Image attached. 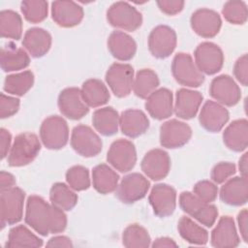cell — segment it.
Instances as JSON below:
<instances>
[{"mask_svg": "<svg viewBox=\"0 0 248 248\" xmlns=\"http://www.w3.org/2000/svg\"><path fill=\"white\" fill-rule=\"evenodd\" d=\"M84 102L89 108H98L108 103L109 92L103 81L97 78H90L83 82L80 89Z\"/></svg>", "mask_w": 248, "mask_h": 248, "instance_id": "cell-33", "label": "cell"}, {"mask_svg": "<svg viewBox=\"0 0 248 248\" xmlns=\"http://www.w3.org/2000/svg\"><path fill=\"white\" fill-rule=\"evenodd\" d=\"M145 108L155 119L169 118L173 111L172 93L167 88H159L152 92L145 102Z\"/></svg>", "mask_w": 248, "mask_h": 248, "instance_id": "cell-23", "label": "cell"}, {"mask_svg": "<svg viewBox=\"0 0 248 248\" xmlns=\"http://www.w3.org/2000/svg\"><path fill=\"white\" fill-rule=\"evenodd\" d=\"M149 186L150 182L144 175L133 172L121 180L116 189V196L124 203H133L146 196Z\"/></svg>", "mask_w": 248, "mask_h": 248, "instance_id": "cell-13", "label": "cell"}, {"mask_svg": "<svg viewBox=\"0 0 248 248\" xmlns=\"http://www.w3.org/2000/svg\"><path fill=\"white\" fill-rule=\"evenodd\" d=\"M108 23L118 29L125 31H136L142 23L141 14L127 2L119 1L113 3L107 12Z\"/></svg>", "mask_w": 248, "mask_h": 248, "instance_id": "cell-5", "label": "cell"}, {"mask_svg": "<svg viewBox=\"0 0 248 248\" xmlns=\"http://www.w3.org/2000/svg\"><path fill=\"white\" fill-rule=\"evenodd\" d=\"M179 206L184 212L205 227H212L218 216V209L214 204L202 202L191 192H182L180 194Z\"/></svg>", "mask_w": 248, "mask_h": 248, "instance_id": "cell-4", "label": "cell"}, {"mask_svg": "<svg viewBox=\"0 0 248 248\" xmlns=\"http://www.w3.org/2000/svg\"><path fill=\"white\" fill-rule=\"evenodd\" d=\"M184 1L181 0H161L157 1V5L161 12L169 16H174L180 13L184 7Z\"/></svg>", "mask_w": 248, "mask_h": 248, "instance_id": "cell-48", "label": "cell"}, {"mask_svg": "<svg viewBox=\"0 0 248 248\" xmlns=\"http://www.w3.org/2000/svg\"><path fill=\"white\" fill-rule=\"evenodd\" d=\"M211 245L217 248H232L238 246L240 239L235 224L231 216H222L211 232Z\"/></svg>", "mask_w": 248, "mask_h": 248, "instance_id": "cell-22", "label": "cell"}, {"mask_svg": "<svg viewBox=\"0 0 248 248\" xmlns=\"http://www.w3.org/2000/svg\"><path fill=\"white\" fill-rule=\"evenodd\" d=\"M238 229L240 235L245 242H248V214L247 209H242L237 215Z\"/></svg>", "mask_w": 248, "mask_h": 248, "instance_id": "cell-50", "label": "cell"}, {"mask_svg": "<svg viewBox=\"0 0 248 248\" xmlns=\"http://www.w3.org/2000/svg\"><path fill=\"white\" fill-rule=\"evenodd\" d=\"M107 160L120 172H128L137 163V151L134 143L124 139L113 141L108 151Z\"/></svg>", "mask_w": 248, "mask_h": 248, "instance_id": "cell-10", "label": "cell"}, {"mask_svg": "<svg viewBox=\"0 0 248 248\" xmlns=\"http://www.w3.org/2000/svg\"><path fill=\"white\" fill-rule=\"evenodd\" d=\"M12 136L10 132L4 128L0 130V150H1V159H4L8 156L11 149Z\"/></svg>", "mask_w": 248, "mask_h": 248, "instance_id": "cell-49", "label": "cell"}, {"mask_svg": "<svg viewBox=\"0 0 248 248\" xmlns=\"http://www.w3.org/2000/svg\"><path fill=\"white\" fill-rule=\"evenodd\" d=\"M195 63L199 70L205 75L218 73L224 64L222 49L211 42H203L195 49Z\"/></svg>", "mask_w": 248, "mask_h": 248, "instance_id": "cell-11", "label": "cell"}, {"mask_svg": "<svg viewBox=\"0 0 248 248\" xmlns=\"http://www.w3.org/2000/svg\"><path fill=\"white\" fill-rule=\"evenodd\" d=\"M49 199L53 205L64 211L72 210L78 203V195L69 185L62 182L54 183L51 186Z\"/></svg>", "mask_w": 248, "mask_h": 248, "instance_id": "cell-35", "label": "cell"}, {"mask_svg": "<svg viewBox=\"0 0 248 248\" xmlns=\"http://www.w3.org/2000/svg\"><path fill=\"white\" fill-rule=\"evenodd\" d=\"M16 185V178L10 172L2 170L0 172V188L1 190H6L12 188Z\"/></svg>", "mask_w": 248, "mask_h": 248, "instance_id": "cell-52", "label": "cell"}, {"mask_svg": "<svg viewBox=\"0 0 248 248\" xmlns=\"http://www.w3.org/2000/svg\"><path fill=\"white\" fill-rule=\"evenodd\" d=\"M222 14L225 19L232 24H244L248 16L246 3L243 1H228L223 7Z\"/></svg>", "mask_w": 248, "mask_h": 248, "instance_id": "cell-42", "label": "cell"}, {"mask_svg": "<svg viewBox=\"0 0 248 248\" xmlns=\"http://www.w3.org/2000/svg\"><path fill=\"white\" fill-rule=\"evenodd\" d=\"M233 75L235 78L244 86L247 85L248 82V58L247 54H243L240 56L233 67Z\"/></svg>", "mask_w": 248, "mask_h": 248, "instance_id": "cell-47", "label": "cell"}, {"mask_svg": "<svg viewBox=\"0 0 248 248\" xmlns=\"http://www.w3.org/2000/svg\"><path fill=\"white\" fill-rule=\"evenodd\" d=\"M118 174L108 165L100 164L92 170V182L94 189L100 194H108L118 187Z\"/></svg>", "mask_w": 248, "mask_h": 248, "instance_id": "cell-32", "label": "cell"}, {"mask_svg": "<svg viewBox=\"0 0 248 248\" xmlns=\"http://www.w3.org/2000/svg\"><path fill=\"white\" fill-rule=\"evenodd\" d=\"M141 170L152 180L158 181L165 178L170 169L169 154L160 148L148 151L141 161Z\"/></svg>", "mask_w": 248, "mask_h": 248, "instance_id": "cell-19", "label": "cell"}, {"mask_svg": "<svg viewBox=\"0 0 248 248\" xmlns=\"http://www.w3.org/2000/svg\"><path fill=\"white\" fill-rule=\"evenodd\" d=\"M122 243L128 248H146L150 246L151 238L145 228L139 224H131L123 232Z\"/></svg>", "mask_w": 248, "mask_h": 248, "instance_id": "cell-40", "label": "cell"}, {"mask_svg": "<svg viewBox=\"0 0 248 248\" xmlns=\"http://www.w3.org/2000/svg\"><path fill=\"white\" fill-rule=\"evenodd\" d=\"M211 97L222 106H235L241 98V90L234 79L228 75L214 78L210 83Z\"/></svg>", "mask_w": 248, "mask_h": 248, "instance_id": "cell-14", "label": "cell"}, {"mask_svg": "<svg viewBox=\"0 0 248 248\" xmlns=\"http://www.w3.org/2000/svg\"><path fill=\"white\" fill-rule=\"evenodd\" d=\"M119 126L122 133L129 138H138L149 127V120L140 109H127L119 116Z\"/></svg>", "mask_w": 248, "mask_h": 248, "instance_id": "cell-28", "label": "cell"}, {"mask_svg": "<svg viewBox=\"0 0 248 248\" xmlns=\"http://www.w3.org/2000/svg\"><path fill=\"white\" fill-rule=\"evenodd\" d=\"M71 145L78 154L86 158L98 155L103 147L100 137L86 125H78L73 129Z\"/></svg>", "mask_w": 248, "mask_h": 248, "instance_id": "cell-8", "label": "cell"}, {"mask_svg": "<svg viewBox=\"0 0 248 248\" xmlns=\"http://www.w3.org/2000/svg\"><path fill=\"white\" fill-rule=\"evenodd\" d=\"M235 165L230 162H221L215 165L211 170L210 177L216 184H221L227 181L235 173Z\"/></svg>", "mask_w": 248, "mask_h": 248, "instance_id": "cell-45", "label": "cell"}, {"mask_svg": "<svg viewBox=\"0 0 248 248\" xmlns=\"http://www.w3.org/2000/svg\"><path fill=\"white\" fill-rule=\"evenodd\" d=\"M148 201L157 216H170L176 206V191L170 185L157 184L151 189Z\"/></svg>", "mask_w": 248, "mask_h": 248, "instance_id": "cell-17", "label": "cell"}, {"mask_svg": "<svg viewBox=\"0 0 248 248\" xmlns=\"http://www.w3.org/2000/svg\"><path fill=\"white\" fill-rule=\"evenodd\" d=\"M43 240L23 225L16 226L9 232L6 247H41Z\"/></svg>", "mask_w": 248, "mask_h": 248, "instance_id": "cell-36", "label": "cell"}, {"mask_svg": "<svg viewBox=\"0 0 248 248\" xmlns=\"http://www.w3.org/2000/svg\"><path fill=\"white\" fill-rule=\"evenodd\" d=\"M92 123L97 132L101 135L109 137L117 133L119 127L118 112L110 108L105 107L94 111L92 116Z\"/></svg>", "mask_w": 248, "mask_h": 248, "instance_id": "cell-31", "label": "cell"}, {"mask_svg": "<svg viewBox=\"0 0 248 248\" xmlns=\"http://www.w3.org/2000/svg\"><path fill=\"white\" fill-rule=\"evenodd\" d=\"M66 181L74 191H84L90 187L89 171L85 167L74 166L67 170Z\"/></svg>", "mask_w": 248, "mask_h": 248, "instance_id": "cell-43", "label": "cell"}, {"mask_svg": "<svg viewBox=\"0 0 248 248\" xmlns=\"http://www.w3.org/2000/svg\"><path fill=\"white\" fill-rule=\"evenodd\" d=\"M40 139L48 149H60L69 140V128L64 118L52 115L46 118L40 128Z\"/></svg>", "mask_w": 248, "mask_h": 248, "instance_id": "cell-7", "label": "cell"}, {"mask_svg": "<svg viewBox=\"0 0 248 248\" xmlns=\"http://www.w3.org/2000/svg\"><path fill=\"white\" fill-rule=\"evenodd\" d=\"M220 199L223 202L240 206L248 200V180L244 176H235L225 181L220 190Z\"/></svg>", "mask_w": 248, "mask_h": 248, "instance_id": "cell-24", "label": "cell"}, {"mask_svg": "<svg viewBox=\"0 0 248 248\" xmlns=\"http://www.w3.org/2000/svg\"><path fill=\"white\" fill-rule=\"evenodd\" d=\"M22 45L31 56L39 58L46 54L49 50L51 46V36L43 28H30L24 34Z\"/></svg>", "mask_w": 248, "mask_h": 248, "instance_id": "cell-26", "label": "cell"}, {"mask_svg": "<svg viewBox=\"0 0 248 248\" xmlns=\"http://www.w3.org/2000/svg\"><path fill=\"white\" fill-rule=\"evenodd\" d=\"M159 83V78L154 71L150 69H141L134 78L133 91L139 98L146 99L156 90Z\"/></svg>", "mask_w": 248, "mask_h": 248, "instance_id": "cell-37", "label": "cell"}, {"mask_svg": "<svg viewBox=\"0 0 248 248\" xmlns=\"http://www.w3.org/2000/svg\"><path fill=\"white\" fill-rule=\"evenodd\" d=\"M20 8L25 19L31 23L42 22L47 16V2L43 0L22 1Z\"/></svg>", "mask_w": 248, "mask_h": 248, "instance_id": "cell-41", "label": "cell"}, {"mask_svg": "<svg viewBox=\"0 0 248 248\" xmlns=\"http://www.w3.org/2000/svg\"><path fill=\"white\" fill-rule=\"evenodd\" d=\"M34 83V75L31 71L9 75L4 81V90L12 95L23 96Z\"/></svg>", "mask_w": 248, "mask_h": 248, "instance_id": "cell-38", "label": "cell"}, {"mask_svg": "<svg viewBox=\"0 0 248 248\" xmlns=\"http://www.w3.org/2000/svg\"><path fill=\"white\" fill-rule=\"evenodd\" d=\"M25 223L43 236L48 233L62 232L67 227V216L64 210L43 198L32 195L27 199Z\"/></svg>", "mask_w": 248, "mask_h": 248, "instance_id": "cell-1", "label": "cell"}, {"mask_svg": "<svg viewBox=\"0 0 248 248\" xmlns=\"http://www.w3.org/2000/svg\"><path fill=\"white\" fill-rule=\"evenodd\" d=\"M25 193L18 187L1 190L0 220L1 229L6 225H14L22 219Z\"/></svg>", "mask_w": 248, "mask_h": 248, "instance_id": "cell-3", "label": "cell"}, {"mask_svg": "<svg viewBox=\"0 0 248 248\" xmlns=\"http://www.w3.org/2000/svg\"><path fill=\"white\" fill-rule=\"evenodd\" d=\"M19 108V99L2 93L0 95V116L7 118L17 112Z\"/></svg>", "mask_w": 248, "mask_h": 248, "instance_id": "cell-46", "label": "cell"}, {"mask_svg": "<svg viewBox=\"0 0 248 248\" xmlns=\"http://www.w3.org/2000/svg\"><path fill=\"white\" fill-rule=\"evenodd\" d=\"M41 142L37 135L22 133L16 137L8 154V164L11 167H23L30 164L38 156Z\"/></svg>", "mask_w": 248, "mask_h": 248, "instance_id": "cell-2", "label": "cell"}, {"mask_svg": "<svg viewBox=\"0 0 248 248\" xmlns=\"http://www.w3.org/2000/svg\"><path fill=\"white\" fill-rule=\"evenodd\" d=\"M176 43L177 39L174 30L167 25L156 26L148 37L149 51L159 59L169 57L173 52Z\"/></svg>", "mask_w": 248, "mask_h": 248, "instance_id": "cell-12", "label": "cell"}, {"mask_svg": "<svg viewBox=\"0 0 248 248\" xmlns=\"http://www.w3.org/2000/svg\"><path fill=\"white\" fill-rule=\"evenodd\" d=\"M171 72L174 79L187 87H199L204 81L203 74L188 53L180 52L173 57Z\"/></svg>", "mask_w": 248, "mask_h": 248, "instance_id": "cell-6", "label": "cell"}, {"mask_svg": "<svg viewBox=\"0 0 248 248\" xmlns=\"http://www.w3.org/2000/svg\"><path fill=\"white\" fill-rule=\"evenodd\" d=\"M192 137L191 127L179 120L170 119L160 127V143L163 147L173 149L185 145Z\"/></svg>", "mask_w": 248, "mask_h": 248, "instance_id": "cell-15", "label": "cell"}, {"mask_svg": "<svg viewBox=\"0 0 248 248\" xmlns=\"http://www.w3.org/2000/svg\"><path fill=\"white\" fill-rule=\"evenodd\" d=\"M51 16L61 27H74L82 20L83 9L73 1H54L51 3Z\"/></svg>", "mask_w": 248, "mask_h": 248, "instance_id": "cell-21", "label": "cell"}, {"mask_svg": "<svg viewBox=\"0 0 248 248\" xmlns=\"http://www.w3.org/2000/svg\"><path fill=\"white\" fill-rule=\"evenodd\" d=\"M58 108L64 116L72 120L80 119L89 111V107L84 102L80 89L77 87H68L60 92Z\"/></svg>", "mask_w": 248, "mask_h": 248, "instance_id": "cell-16", "label": "cell"}, {"mask_svg": "<svg viewBox=\"0 0 248 248\" xmlns=\"http://www.w3.org/2000/svg\"><path fill=\"white\" fill-rule=\"evenodd\" d=\"M180 236L194 245H205L208 241V232L202 226L187 216H182L177 225Z\"/></svg>", "mask_w": 248, "mask_h": 248, "instance_id": "cell-34", "label": "cell"}, {"mask_svg": "<svg viewBox=\"0 0 248 248\" xmlns=\"http://www.w3.org/2000/svg\"><path fill=\"white\" fill-rule=\"evenodd\" d=\"M106 81L116 97H126L133 89L134 69L129 64L113 63L107 71Z\"/></svg>", "mask_w": 248, "mask_h": 248, "instance_id": "cell-9", "label": "cell"}, {"mask_svg": "<svg viewBox=\"0 0 248 248\" xmlns=\"http://www.w3.org/2000/svg\"><path fill=\"white\" fill-rule=\"evenodd\" d=\"M191 27L196 34L203 38L215 37L221 28L222 20L219 14L210 9H199L192 14Z\"/></svg>", "mask_w": 248, "mask_h": 248, "instance_id": "cell-18", "label": "cell"}, {"mask_svg": "<svg viewBox=\"0 0 248 248\" xmlns=\"http://www.w3.org/2000/svg\"><path fill=\"white\" fill-rule=\"evenodd\" d=\"M152 247H177V243L170 238V237H167V236H161V237H158L157 239L154 240V242L151 244Z\"/></svg>", "mask_w": 248, "mask_h": 248, "instance_id": "cell-53", "label": "cell"}, {"mask_svg": "<svg viewBox=\"0 0 248 248\" xmlns=\"http://www.w3.org/2000/svg\"><path fill=\"white\" fill-rule=\"evenodd\" d=\"M229 118V111L224 106L214 101H206L201 109L199 121L206 131L217 133L224 128Z\"/></svg>", "mask_w": 248, "mask_h": 248, "instance_id": "cell-20", "label": "cell"}, {"mask_svg": "<svg viewBox=\"0 0 248 248\" xmlns=\"http://www.w3.org/2000/svg\"><path fill=\"white\" fill-rule=\"evenodd\" d=\"M202 95L199 91L181 88L176 92L174 113L181 119H191L198 113L202 102Z\"/></svg>", "mask_w": 248, "mask_h": 248, "instance_id": "cell-25", "label": "cell"}, {"mask_svg": "<svg viewBox=\"0 0 248 248\" xmlns=\"http://www.w3.org/2000/svg\"><path fill=\"white\" fill-rule=\"evenodd\" d=\"M47 247H72L73 243L71 239L65 235H57L54 237H51L47 243Z\"/></svg>", "mask_w": 248, "mask_h": 248, "instance_id": "cell-51", "label": "cell"}, {"mask_svg": "<svg viewBox=\"0 0 248 248\" xmlns=\"http://www.w3.org/2000/svg\"><path fill=\"white\" fill-rule=\"evenodd\" d=\"M238 169L241 173V176L247 177V169H248V153L245 152L239 159Z\"/></svg>", "mask_w": 248, "mask_h": 248, "instance_id": "cell-54", "label": "cell"}, {"mask_svg": "<svg viewBox=\"0 0 248 248\" xmlns=\"http://www.w3.org/2000/svg\"><path fill=\"white\" fill-rule=\"evenodd\" d=\"M193 193L202 202L210 203L217 198L218 187L214 182L209 180H201L195 184Z\"/></svg>", "mask_w": 248, "mask_h": 248, "instance_id": "cell-44", "label": "cell"}, {"mask_svg": "<svg viewBox=\"0 0 248 248\" xmlns=\"http://www.w3.org/2000/svg\"><path fill=\"white\" fill-rule=\"evenodd\" d=\"M0 63L4 72H14L28 67L30 57L23 48L16 47L14 45L9 44L1 49Z\"/></svg>", "mask_w": 248, "mask_h": 248, "instance_id": "cell-30", "label": "cell"}, {"mask_svg": "<svg viewBox=\"0 0 248 248\" xmlns=\"http://www.w3.org/2000/svg\"><path fill=\"white\" fill-rule=\"evenodd\" d=\"M108 48L114 58L120 61H128L136 54L137 44L131 36L116 30L108 39Z\"/></svg>", "mask_w": 248, "mask_h": 248, "instance_id": "cell-27", "label": "cell"}, {"mask_svg": "<svg viewBox=\"0 0 248 248\" xmlns=\"http://www.w3.org/2000/svg\"><path fill=\"white\" fill-rule=\"evenodd\" d=\"M225 145L234 151L241 152L248 145V121L246 119H237L232 121L223 133Z\"/></svg>", "mask_w": 248, "mask_h": 248, "instance_id": "cell-29", "label": "cell"}, {"mask_svg": "<svg viewBox=\"0 0 248 248\" xmlns=\"http://www.w3.org/2000/svg\"><path fill=\"white\" fill-rule=\"evenodd\" d=\"M0 33L3 38L19 40L22 35V19L12 11L4 10L0 13Z\"/></svg>", "mask_w": 248, "mask_h": 248, "instance_id": "cell-39", "label": "cell"}]
</instances>
